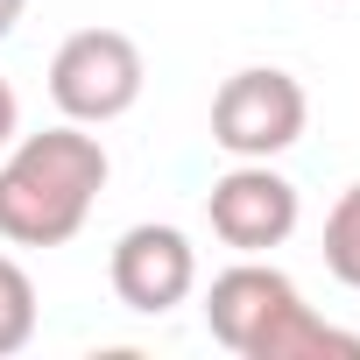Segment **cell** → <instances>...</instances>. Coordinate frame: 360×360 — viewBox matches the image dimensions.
Segmentation results:
<instances>
[{
    "instance_id": "cell-5",
    "label": "cell",
    "mask_w": 360,
    "mask_h": 360,
    "mask_svg": "<svg viewBox=\"0 0 360 360\" xmlns=\"http://www.w3.org/2000/svg\"><path fill=\"white\" fill-rule=\"evenodd\" d=\"M205 219L212 233L233 248V255H269L297 233L304 205H297V184L283 169L269 162H233L226 176H212V191H205Z\"/></svg>"
},
{
    "instance_id": "cell-7",
    "label": "cell",
    "mask_w": 360,
    "mask_h": 360,
    "mask_svg": "<svg viewBox=\"0 0 360 360\" xmlns=\"http://www.w3.org/2000/svg\"><path fill=\"white\" fill-rule=\"evenodd\" d=\"M36 339V283L15 255H0V360Z\"/></svg>"
},
{
    "instance_id": "cell-1",
    "label": "cell",
    "mask_w": 360,
    "mask_h": 360,
    "mask_svg": "<svg viewBox=\"0 0 360 360\" xmlns=\"http://www.w3.org/2000/svg\"><path fill=\"white\" fill-rule=\"evenodd\" d=\"M106 176H113V162H106L99 134H85L78 120L43 127V134H15L0 148V240L8 248L78 240Z\"/></svg>"
},
{
    "instance_id": "cell-10",
    "label": "cell",
    "mask_w": 360,
    "mask_h": 360,
    "mask_svg": "<svg viewBox=\"0 0 360 360\" xmlns=\"http://www.w3.org/2000/svg\"><path fill=\"white\" fill-rule=\"evenodd\" d=\"M22 8H29V0H0V36H8V29L22 22Z\"/></svg>"
},
{
    "instance_id": "cell-3",
    "label": "cell",
    "mask_w": 360,
    "mask_h": 360,
    "mask_svg": "<svg viewBox=\"0 0 360 360\" xmlns=\"http://www.w3.org/2000/svg\"><path fill=\"white\" fill-rule=\"evenodd\" d=\"M141 78H148V71H141V50H134V36H120V29H78V36H64L57 57H50V99H57V113L78 120V127H106V120L134 113Z\"/></svg>"
},
{
    "instance_id": "cell-9",
    "label": "cell",
    "mask_w": 360,
    "mask_h": 360,
    "mask_svg": "<svg viewBox=\"0 0 360 360\" xmlns=\"http://www.w3.org/2000/svg\"><path fill=\"white\" fill-rule=\"evenodd\" d=\"M15 134H22V99H15V85H8V78H0V148H8Z\"/></svg>"
},
{
    "instance_id": "cell-6",
    "label": "cell",
    "mask_w": 360,
    "mask_h": 360,
    "mask_svg": "<svg viewBox=\"0 0 360 360\" xmlns=\"http://www.w3.org/2000/svg\"><path fill=\"white\" fill-rule=\"evenodd\" d=\"M106 276H113V297H120L134 318H169L176 304L198 290V248L176 233V226L141 219V226H127V233L113 240Z\"/></svg>"
},
{
    "instance_id": "cell-4",
    "label": "cell",
    "mask_w": 360,
    "mask_h": 360,
    "mask_svg": "<svg viewBox=\"0 0 360 360\" xmlns=\"http://www.w3.org/2000/svg\"><path fill=\"white\" fill-rule=\"evenodd\" d=\"M304 120H311V99L290 71L276 64H255V71H233L212 99V141L233 155V162H276L283 148L304 141Z\"/></svg>"
},
{
    "instance_id": "cell-2",
    "label": "cell",
    "mask_w": 360,
    "mask_h": 360,
    "mask_svg": "<svg viewBox=\"0 0 360 360\" xmlns=\"http://www.w3.org/2000/svg\"><path fill=\"white\" fill-rule=\"evenodd\" d=\"M205 325L240 360H360V332L318 318L304 290L269 269L262 255H240L205 290Z\"/></svg>"
},
{
    "instance_id": "cell-8",
    "label": "cell",
    "mask_w": 360,
    "mask_h": 360,
    "mask_svg": "<svg viewBox=\"0 0 360 360\" xmlns=\"http://www.w3.org/2000/svg\"><path fill=\"white\" fill-rule=\"evenodd\" d=\"M325 269L346 290H360V184H346L339 205L325 212Z\"/></svg>"
}]
</instances>
